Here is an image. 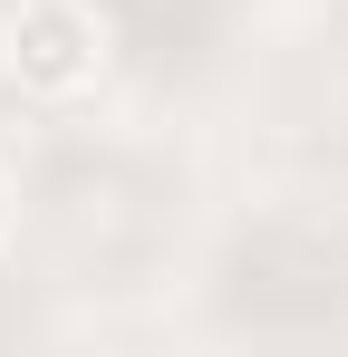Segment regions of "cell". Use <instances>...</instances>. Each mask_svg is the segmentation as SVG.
<instances>
[{"mask_svg": "<svg viewBox=\"0 0 348 357\" xmlns=\"http://www.w3.org/2000/svg\"><path fill=\"white\" fill-rule=\"evenodd\" d=\"M0 241H10V183H0Z\"/></svg>", "mask_w": 348, "mask_h": 357, "instance_id": "cell-2", "label": "cell"}, {"mask_svg": "<svg viewBox=\"0 0 348 357\" xmlns=\"http://www.w3.org/2000/svg\"><path fill=\"white\" fill-rule=\"evenodd\" d=\"M0 68L29 107H68L97 87L107 68V29H97V0H20L10 10V39H0Z\"/></svg>", "mask_w": 348, "mask_h": 357, "instance_id": "cell-1", "label": "cell"}]
</instances>
